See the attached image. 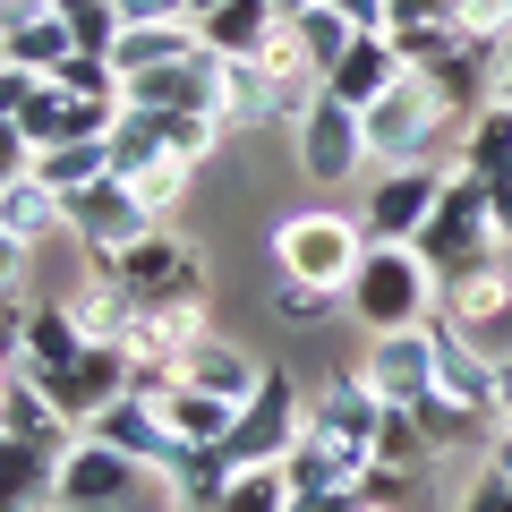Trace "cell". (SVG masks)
<instances>
[{"label":"cell","instance_id":"cell-1","mask_svg":"<svg viewBox=\"0 0 512 512\" xmlns=\"http://www.w3.org/2000/svg\"><path fill=\"white\" fill-rule=\"evenodd\" d=\"M367 120V171H393V163H444L461 137V111L436 94V77L402 69L393 86L376 94V103L359 111Z\"/></svg>","mask_w":512,"mask_h":512},{"label":"cell","instance_id":"cell-2","mask_svg":"<svg viewBox=\"0 0 512 512\" xmlns=\"http://www.w3.org/2000/svg\"><path fill=\"white\" fill-rule=\"evenodd\" d=\"M436 299H444V282H436V265H427L419 248H384V239H367L359 274H350V291H342V316L367 325V333H402V325H427Z\"/></svg>","mask_w":512,"mask_h":512},{"label":"cell","instance_id":"cell-3","mask_svg":"<svg viewBox=\"0 0 512 512\" xmlns=\"http://www.w3.org/2000/svg\"><path fill=\"white\" fill-rule=\"evenodd\" d=\"M86 274L128 282L146 308H180V299H205V248H197V239H180L171 222H154V231H137L128 248L86 256Z\"/></svg>","mask_w":512,"mask_h":512},{"label":"cell","instance_id":"cell-4","mask_svg":"<svg viewBox=\"0 0 512 512\" xmlns=\"http://www.w3.org/2000/svg\"><path fill=\"white\" fill-rule=\"evenodd\" d=\"M410 248L436 265V282L470 274V265H495V256H512L504 239H495V214H487V180H470V171H444V197L436 214H427V231L410 239Z\"/></svg>","mask_w":512,"mask_h":512},{"label":"cell","instance_id":"cell-5","mask_svg":"<svg viewBox=\"0 0 512 512\" xmlns=\"http://www.w3.org/2000/svg\"><path fill=\"white\" fill-rule=\"evenodd\" d=\"M359 256H367V231H359V214H333V205L282 214V231H274V265H282L291 282H316V291H350Z\"/></svg>","mask_w":512,"mask_h":512},{"label":"cell","instance_id":"cell-6","mask_svg":"<svg viewBox=\"0 0 512 512\" xmlns=\"http://www.w3.org/2000/svg\"><path fill=\"white\" fill-rule=\"evenodd\" d=\"M291 163L308 171L316 188H350V180H367V120L316 86L308 103L291 111Z\"/></svg>","mask_w":512,"mask_h":512},{"label":"cell","instance_id":"cell-7","mask_svg":"<svg viewBox=\"0 0 512 512\" xmlns=\"http://www.w3.org/2000/svg\"><path fill=\"white\" fill-rule=\"evenodd\" d=\"M436 197H444V163L367 171V188H359V231L384 239V248H410V239L427 231V214H436Z\"/></svg>","mask_w":512,"mask_h":512},{"label":"cell","instance_id":"cell-8","mask_svg":"<svg viewBox=\"0 0 512 512\" xmlns=\"http://www.w3.org/2000/svg\"><path fill=\"white\" fill-rule=\"evenodd\" d=\"M299 427H308V384L291 376V367H265V384L248 393V410H239L231 427V470H256V461H282L299 444Z\"/></svg>","mask_w":512,"mask_h":512},{"label":"cell","instance_id":"cell-9","mask_svg":"<svg viewBox=\"0 0 512 512\" xmlns=\"http://www.w3.org/2000/svg\"><path fill=\"white\" fill-rule=\"evenodd\" d=\"M316 86H291L282 69H265V52H239V60H214V120L222 128H274V120H291L299 103H308Z\"/></svg>","mask_w":512,"mask_h":512},{"label":"cell","instance_id":"cell-10","mask_svg":"<svg viewBox=\"0 0 512 512\" xmlns=\"http://www.w3.org/2000/svg\"><path fill=\"white\" fill-rule=\"evenodd\" d=\"M359 376L384 410H419L436 393V333L427 325H402V333H367L359 350Z\"/></svg>","mask_w":512,"mask_h":512},{"label":"cell","instance_id":"cell-11","mask_svg":"<svg viewBox=\"0 0 512 512\" xmlns=\"http://www.w3.org/2000/svg\"><path fill=\"white\" fill-rule=\"evenodd\" d=\"M77 436H94V444H111V453H128L137 470H154V478H171V470H180V453H188V444L171 436V419L146 402V393H120V402H103L86 427H77Z\"/></svg>","mask_w":512,"mask_h":512},{"label":"cell","instance_id":"cell-12","mask_svg":"<svg viewBox=\"0 0 512 512\" xmlns=\"http://www.w3.org/2000/svg\"><path fill=\"white\" fill-rule=\"evenodd\" d=\"M128 103H94V94H69L60 77H35L26 86V103H18V137L26 146H86V137H103L111 120H120Z\"/></svg>","mask_w":512,"mask_h":512},{"label":"cell","instance_id":"cell-13","mask_svg":"<svg viewBox=\"0 0 512 512\" xmlns=\"http://www.w3.org/2000/svg\"><path fill=\"white\" fill-rule=\"evenodd\" d=\"M137 478L146 470L128 453H111L94 436H69V453H60V512H111V504L137 495Z\"/></svg>","mask_w":512,"mask_h":512},{"label":"cell","instance_id":"cell-14","mask_svg":"<svg viewBox=\"0 0 512 512\" xmlns=\"http://www.w3.org/2000/svg\"><path fill=\"white\" fill-rule=\"evenodd\" d=\"M43 393H52V410L69 427H86L103 402H120V393H128V350L120 342H86L60 376H43Z\"/></svg>","mask_w":512,"mask_h":512},{"label":"cell","instance_id":"cell-15","mask_svg":"<svg viewBox=\"0 0 512 512\" xmlns=\"http://www.w3.org/2000/svg\"><path fill=\"white\" fill-rule=\"evenodd\" d=\"M436 316H444V325H461L478 350H495V325H512V256L453 274V282H444V299H436Z\"/></svg>","mask_w":512,"mask_h":512},{"label":"cell","instance_id":"cell-16","mask_svg":"<svg viewBox=\"0 0 512 512\" xmlns=\"http://www.w3.org/2000/svg\"><path fill=\"white\" fill-rule=\"evenodd\" d=\"M137 231H154V214H146L137 197H128V188L111 180V171H103L94 188H77V197H69V239H77L86 256H111V248H128Z\"/></svg>","mask_w":512,"mask_h":512},{"label":"cell","instance_id":"cell-17","mask_svg":"<svg viewBox=\"0 0 512 512\" xmlns=\"http://www.w3.org/2000/svg\"><path fill=\"white\" fill-rule=\"evenodd\" d=\"M427 333H436V393L453 410H470V419H495V350H478L444 316H427Z\"/></svg>","mask_w":512,"mask_h":512},{"label":"cell","instance_id":"cell-18","mask_svg":"<svg viewBox=\"0 0 512 512\" xmlns=\"http://www.w3.org/2000/svg\"><path fill=\"white\" fill-rule=\"evenodd\" d=\"M376 419H384V402L367 393L359 367H342V376L308 384V427H316V436H333V444H359L367 461H376Z\"/></svg>","mask_w":512,"mask_h":512},{"label":"cell","instance_id":"cell-19","mask_svg":"<svg viewBox=\"0 0 512 512\" xmlns=\"http://www.w3.org/2000/svg\"><path fill=\"white\" fill-rule=\"evenodd\" d=\"M282 478H291V495H350L367 478V453L359 444L316 436V427H299V444L282 453Z\"/></svg>","mask_w":512,"mask_h":512},{"label":"cell","instance_id":"cell-20","mask_svg":"<svg viewBox=\"0 0 512 512\" xmlns=\"http://www.w3.org/2000/svg\"><path fill=\"white\" fill-rule=\"evenodd\" d=\"M402 69H410V60L393 52V35H384V26H376V35H359V43H350L342 60H333L325 94H333V103H350V111H367V103H376V94L393 86V77H402Z\"/></svg>","mask_w":512,"mask_h":512},{"label":"cell","instance_id":"cell-21","mask_svg":"<svg viewBox=\"0 0 512 512\" xmlns=\"http://www.w3.org/2000/svg\"><path fill=\"white\" fill-rule=\"evenodd\" d=\"M180 376H188V384H205V393H222V402H239V410H248V393L265 384V359H256V350H239L231 333H205V342H197V350L180 359Z\"/></svg>","mask_w":512,"mask_h":512},{"label":"cell","instance_id":"cell-22","mask_svg":"<svg viewBox=\"0 0 512 512\" xmlns=\"http://www.w3.org/2000/svg\"><path fill=\"white\" fill-rule=\"evenodd\" d=\"M69 316L86 325V342H120V350H128V333L146 325V299L128 291V282H111V274H86V282L69 291Z\"/></svg>","mask_w":512,"mask_h":512},{"label":"cell","instance_id":"cell-23","mask_svg":"<svg viewBox=\"0 0 512 512\" xmlns=\"http://www.w3.org/2000/svg\"><path fill=\"white\" fill-rule=\"evenodd\" d=\"M444 171L504 180V171H512V103H478L470 120H461V137H453V154H444Z\"/></svg>","mask_w":512,"mask_h":512},{"label":"cell","instance_id":"cell-24","mask_svg":"<svg viewBox=\"0 0 512 512\" xmlns=\"http://www.w3.org/2000/svg\"><path fill=\"white\" fill-rule=\"evenodd\" d=\"M18 333H26V367H35V376H60V367L86 350V325L69 316V299H26Z\"/></svg>","mask_w":512,"mask_h":512},{"label":"cell","instance_id":"cell-25","mask_svg":"<svg viewBox=\"0 0 512 512\" xmlns=\"http://www.w3.org/2000/svg\"><path fill=\"white\" fill-rule=\"evenodd\" d=\"M154 410L171 419V436L180 444H231V427H239V402H222V393H205V384H171V393H154Z\"/></svg>","mask_w":512,"mask_h":512},{"label":"cell","instance_id":"cell-26","mask_svg":"<svg viewBox=\"0 0 512 512\" xmlns=\"http://www.w3.org/2000/svg\"><path fill=\"white\" fill-rule=\"evenodd\" d=\"M282 26V0H222V9H205L197 35L214 60H239V52H265V35Z\"/></svg>","mask_w":512,"mask_h":512},{"label":"cell","instance_id":"cell-27","mask_svg":"<svg viewBox=\"0 0 512 512\" xmlns=\"http://www.w3.org/2000/svg\"><path fill=\"white\" fill-rule=\"evenodd\" d=\"M0 231L26 239V248H43L52 231H69V197H60V188H43L35 171H26V180L0 188Z\"/></svg>","mask_w":512,"mask_h":512},{"label":"cell","instance_id":"cell-28","mask_svg":"<svg viewBox=\"0 0 512 512\" xmlns=\"http://www.w3.org/2000/svg\"><path fill=\"white\" fill-rule=\"evenodd\" d=\"M0 436H18V444H69L77 427L52 410L43 376H9V384H0Z\"/></svg>","mask_w":512,"mask_h":512},{"label":"cell","instance_id":"cell-29","mask_svg":"<svg viewBox=\"0 0 512 512\" xmlns=\"http://www.w3.org/2000/svg\"><path fill=\"white\" fill-rule=\"evenodd\" d=\"M188 52H205L197 26H120V43H111V69H120V86H128V77L171 69V60H188Z\"/></svg>","mask_w":512,"mask_h":512},{"label":"cell","instance_id":"cell-30","mask_svg":"<svg viewBox=\"0 0 512 512\" xmlns=\"http://www.w3.org/2000/svg\"><path fill=\"white\" fill-rule=\"evenodd\" d=\"M77 52V35H69V18L60 9H43V18H26V26H9L0 35V60L9 69H26V77H60V60Z\"/></svg>","mask_w":512,"mask_h":512},{"label":"cell","instance_id":"cell-31","mask_svg":"<svg viewBox=\"0 0 512 512\" xmlns=\"http://www.w3.org/2000/svg\"><path fill=\"white\" fill-rule=\"evenodd\" d=\"M231 453H222V444H188V453H180V470H171L163 478V487H171V512H214L222 504V495H231Z\"/></svg>","mask_w":512,"mask_h":512},{"label":"cell","instance_id":"cell-32","mask_svg":"<svg viewBox=\"0 0 512 512\" xmlns=\"http://www.w3.org/2000/svg\"><path fill=\"white\" fill-rule=\"evenodd\" d=\"M291 35H299V52H308V69H316V86H325V77H333V60H342L350 43L367 35V26H350L342 9H333V0H308V9H299V18H291Z\"/></svg>","mask_w":512,"mask_h":512},{"label":"cell","instance_id":"cell-33","mask_svg":"<svg viewBox=\"0 0 512 512\" xmlns=\"http://www.w3.org/2000/svg\"><path fill=\"white\" fill-rule=\"evenodd\" d=\"M188 180H197V163H180V154H154V163H137V171H128V197H137V205H146V214L154 222H171V214H180V197H188Z\"/></svg>","mask_w":512,"mask_h":512},{"label":"cell","instance_id":"cell-34","mask_svg":"<svg viewBox=\"0 0 512 512\" xmlns=\"http://www.w3.org/2000/svg\"><path fill=\"white\" fill-rule=\"evenodd\" d=\"M376 461H384V470L427 478V461H436V436L419 427V410H384V419H376Z\"/></svg>","mask_w":512,"mask_h":512},{"label":"cell","instance_id":"cell-35","mask_svg":"<svg viewBox=\"0 0 512 512\" xmlns=\"http://www.w3.org/2000/svg\"><path fill=\"white\" fill-rule=\"evenodd\" d=\"M103 137H86V146H43L35 154V180L43 188H60V197H77V188H94V180H103Z\"/></svg>","mask_w":512,"mask_h":512},{"label":"cell","instance_id":"cell-36","mask_svg":"<svg viewBox=\"0 0 512 512\" xmlns=\"http://www.w3.org/2000/svg\"><path fill=\"white\" fill-rule=\"evenodd\" d=\"M214 512H291V478H282V461H256V470H239L231 495H222Z\"/></svg>","mask_w":512,"mask_h":512},{"label":"cell","instance_id":"cell-37","mask_svg":"<svg viewBox=\"0 0 512 512\" xmlns=\"http://www.w3.org/2000/svg\"><path fill=\"white\" fill-rule=\"evenodd\" d=\"M52 9L69 18L77 52H111V43H120V9H111V0H52Z\"/></svg>","mask_w":512,"mask_h":512},{"label":"cell","instance_id":"cell-38","mask_svg":"<svg viewBox=\"0 0 512 512\" xmlns=\"http://www.w3.org/2000/svg\"><path fill=\"white\" fill-rule=\"evenodd\" d=\"M333 308H342V291H316V282H291V274L274 282V316H282V325H299V333L325 325Z\"/></svg>","mask_w":512,"mask_h":512},{"label":"cell","instance_id":"cell-39","mask_svg":"<svg viewBox=\"0 0 512 512\" xmlns=\"http://www.w3.org/2000/svg\"><path fill=\"white\" fill-rule=\"evenodd\" d=\"M60 86L94 94V103H120V69H111V52H69V60H60Z\"/></svg>","mask_w":512,"mask_h":512},{"label":"cell","instance_id":"cell-40","mask_svg":"<svg viewBox=\"0 0 512 512\" xmlns=\"http://www.w3.org/2000/svg\"><path fill=\"white\" fill-rule=\"evenodd\" d=\"M26 274H35V248H26V239H9V231H0V316H9V308H26V299H35V291H26Z\"/></svg>","mask_w":512,"mask_h":512},{"label":"cell","instance_id":"cell-41","mask_svg":"<svg viewBox=\"0 0 512 512\" xmlns=\"http://www.w3.org/2000/svg\"><path fill=\"white\" fill-rule=\"evenodd\" d=\"M410 26H461V0H384V35H410Z\"/></svg>","mask_w":512,"mask_h":512},{"label":"cell","instance_id":"cell-42","mask_svg":"<svg viewBox=\"0 0 512 512\" xmlns=\"http://www.w3.org/2000/svg\"><path fill=\"white\" fill-rule=\"evenodd\" d=\"M120 26H197V0H111Z\"/></svg>","mask_w":512,"mask_h":512},{"label":"cell","instance_id":"cell-43","mask_svg":"<svg viewBox=\"0 0 512 512\" xmlns=\"http://www.w3.org/2000/svg\"><path fill=\"white\" fill-rule=\"evenodd\" d=\"M26 171H35V146H26L18 128H0V188H9V180H26Z\"/></svg>","mask_w":512,"mask_h":512},{"label":"cell","instance_id":"cell-44","mask_svg":"<svg viewBox=\"0 0 512 512\" xmlns=\"http://www.w3.org/2000/svg\"><path fill=\"white\" fill-rule=\"evenodd\" d=\"M461 512H512V478H495V470H487L470 495H461Z\"/></svg>","mask_w":512,"mask_h":512},{"label":"cell","instance_id":"cell-45","mask_svg":"<svg viewBox=\"0 0 512 512\" xmlns=\"http://www.w3.org/2000/svg\"><path fill=\"white\" fill-rule=\"evenodd\" d=\"M26 86H35V77L0 60V128H18V103H26Z\"/></svg>","mask_w":512,"mask_h":512},{"label":"cell","instance_id":"cell-46","mask_svg":"<svg viewBox=\"0 0 512 512\" xmlns=\"http://www.w3.org/2000/svg\"><path fill=\"white\" fill-rule=\"evenodd\" d=\"M487 214H495V239L512 248V171H504V180H487Z\"/></svg>","mask_w":512,"mask_h":512},{"label":"cell","instance_id":"cell-47","mask_svg":"<svg viewBox=\"0 0 512 512\" xmlns=\"http://www.w3.org/2000/svg\"><path fill=\"white\" fill-rule=\"evenodd\" d=\"M495 427H512V350H495Z\"/></svg>","mask_w":512,"mask_h":512},{"label":"cell","instance_id":"cell-48","mask_svg":"<svg viewBox=\"0 0 512 512\" xmlns=\"http://www.w3.org/2000/svg\"><path fill=\"white\" fill-rule=\"evenodd\" d=\"M291 512H367V504H359V487H350V495H291Z\"/></svg>","mask_w":512,"mask_h":512},{"label":"cell","instance_id":"cell-49","mask_svg":"<svg viewBox=\"0 0 512 512\" xmlns=\"http://www.w3.org/2000/svg\"><path fill=\"white\" fill-rule=\"evenodd\" d=\"M333 9H342L350 26H367V35H376V26H384V0H333Z\"/></svg>","mask_w":512,"mask_h":512},{"label":"cell","instance_id":"cell-50","mask_svg":"<svg viewBox=\"0 0 512 512\" xmlns=\"http://www.w3.org/2000/svg\"><path fill=\"white\" fill-rule=\"evenodd\" d=\"M487 470L512 478V427H495V436H487Z\"/></svg>","mask_w":512,"mask_h":512},{"label":"cell","instance_id":"cell-51","mask_svg":"<svg viewBox=\"0 0 512 512\" xmlns=\"http://www.w3.org/2000/svg\"><path fill=\"white\" fill-rule=\"evenodd\" d=\"M495 103H512V52H504V77H495Z\"/></svg>","mask_w":512,"mask_h":512},{"label":"cell","instance_id":"cell-52","mask_svg":"<svg viewBox=\"0 0 512 512\" xmlns=\"http://www.w3.org/2000/svg\"><path fill=\"white\" fill-rule=\"evenodd\" d=\"M299 9H308V0H282V18H299Z\"/></svg>","mask_w":512,"mask_h":512},{"label":"cell","instance_id":"cell-53","mask_svg":"<svg viewBox=\"0 0 512 512\" xmlns=\"http://www.w3.org/2000/svg\"><path fill=\"white\" fill-rule=\"evenodd\" d=\"M205 9H222V0H197V18H205Z\"/></svg>","mask_w":512,"mask_h":512},{"label":"cell","instance_id":"cell-54","mask_svg":"<svg viewBox=\"0 0 512 512\" xmlns=\"http://www.w3.org/2000/svg\"><path fill=\"white\" fill-rule=\"evenodd\" d=\"M367 512H393V504H367Z\"/></svg>","mask_w":512,"mask_h":512}]
</instances>
